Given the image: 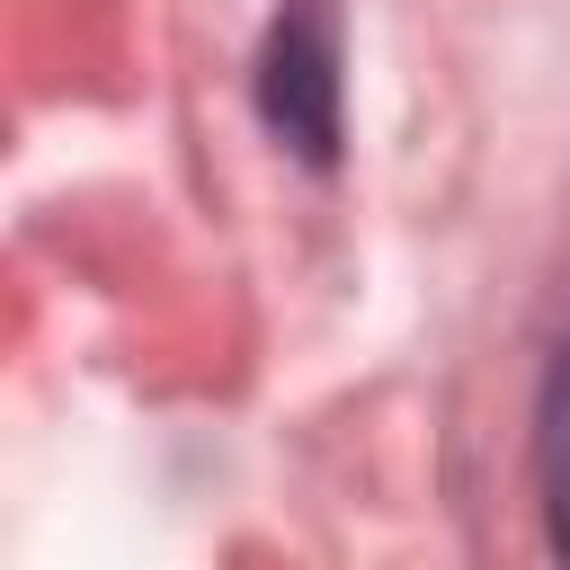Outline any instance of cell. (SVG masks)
<instances>
[{
  "label": "cell",
  "mask_w": 570,
  "mask_h": 570,
  "mask_svg": "<svg viewBox=\"0 0 570 570\" xmlns=\"http://www.w3.org/2000/svg\"><path fill=\"white\" fill-rule=\"evenodd\" d=\"M534 454H543V534H552V561L570 570V338H561L552 383H543V436H534Z\"/></svg>",
  "instance_id": "6da1fadb"
}]
</instances>
